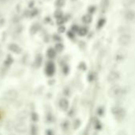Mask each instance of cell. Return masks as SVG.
Here are the masks:
<instances>
[{"instance_id": "d4e9b609", "label": "cell", "mask_w": 135, "mask_h": 135, "mask_svg": "<svg viewBox=\"0 0 135 135\" xmlns=\"http://www.w3.org/2000/svg\"><path fill=\"white\" fill-rule=\"evenodd\" d=\"M104 22H105V21H104V19H101V20H100V21H99V22H98V27H99V28H100V27H102V26L104 25Z\"/></svg>"}, {"instance_id": "7402d4cb", "label": "cell", "mask_w": 135, "mask_h": 135, "mask_svg": "<svg viewBox=\"0 0 135 135\" xmlns=\"http://www.w3.org/2000/svg\"><path fill=\"white\" fill-rule=\"evenodd\" d=\"M77 32L79 33V35H81V36H85V35H86V33H87V29L85 28H78Z\"/></svg>"}, {"instance_id": "83f0119b", "label": "cell", "mask_w": 135, "mask_h": 135, "mask_svg": "<svg viewBox=\"0 0 135 135\" xmlns=\"http://www.w3.org/2000/svg\"><path fill=\"white\" fill-rule=\"evenodd\" d=\"M117 135H128V134H127V133L125 132V131H120V132L118 133Z\"/></svg>"}, {"instance_id": "9c48e42d", "label": "cell", "mask_w": 135, "mask_h": 135, "mask_svg": "<svg viewBox=\"0 0 135 135\" xmlns=\"http://www.w3.org/2000/svg\"><path fill=\"white\" fill-rule=\"evenodd\" d=\"M123 94V89L119 88V86L114 87L111 89V95L112 96H118Z\"/></svg>"}, {"instance_id": "7c38bea8", "label": "cell", "mask_w": 135, "mask_h": 135, "mask_svg": "<svg viewBox=\"0 0 135 135\" xmlns=\"http://www.w3.org/2000/svg\"><path fill=\"white\" fill-rule=\"evenodd\" d=\"M59 106L62 110L66 111L69 107V103L66 99H62L59 102Z\"/></svg>"}, {"instance_id": "e0dca14e", "label": "cell", "mask_w": 135, "mask_h": 135, "mask_svg": "<svg viewBox=\"0 0 135 135\" xmlns=\"http://www.w3.org/2000/svg\"><path fill=\"white\" fill-rule=\"evenodd\" d=\"M82 21H83L84 23H85V24L90 23L91 21H92V18H91V16H89V15H85V16H83V18H82Z\"/></svg>"}, {"instance_id": "d6986e66", "label": "cell", "mask_w": 135, "mask_h": 135, "mask_svg": "<svg viewBox=\"0 0 135 135\" xmlns=\"http://www.w3.org/2000/svg\"><path fill=\"white\" fill-rule=\"evenodd\" d=\"M66 3V0H56L55 6L57 7H62Z\"/></svg>"}, {"instance_id": "30bf717a", "label": "cell", "mask_w": 135, "mask_h": 135, "mask_svg": "<svg viewBox=\"0 0 135 135\" xmlns=\"http://www.w3.org/2000/svg\"><path fill=\"white\" fill-rule=\"evenodd\" d=\"M56 55V51L52 48V47H50L47 49V56L48 57L49 59H54Z\"/></svg>"}, {"instance_id": "8fae6325", "label": "cell", "mask_w": 135, "mask_h": 135, "mask_svg": "<svg viewBox=\"0 0 135 135\" xmlns=\"http://www.w3.org/2000/svg\"><path fill=\"white\" fill-rule=\"evenodd\" d=\"M13 62V57L10 55H7V57L6 58L5 61H4V66H6V67H9L10 66L12 65V63Z\"/></svg>"}, {"instance_id": "9a60e30c", "label": "cell", "mask_w": 135, "mask_h": 135, "mask_svg": "<svg viewBox=\"0 0 135 135\" xmlns=\"http://www.w3.org/2000/svg\"><path fill=\"white\" fill-rule=\"evenodd\" d=\"M42 61H43V58H42V55L40 54H38L36 57V59H35V65L37 67H40L42 64Z\"/></svg>"}, {"instance_id": "4316f807", "label": "cell", "mask_w": 135, "mask_h": 135, "mask_svg": "<svg viewBox=\"0 0 135 135\" xmlns=\"http://www.w3.org/2000/svg\"><path fill=\"white\" fill-rule=\"evenodd\" d=\"M33 5H34V2H33V1L29 2V3H28V7H29V8L33 9Z\"/></svg>"}, {"instance_id": "cb8c5ba5", "label": "cell", "mask_w": 135, "mask_h": 135, "mask_svg": "<svg viewBox=\"0 0 135 135\" xmlns=\"http://www.w3.org/2000/svg\"><path fill=\"white\" fill-rule=\"evenodd\" d=\"M37 127H36L35 126H32V129H31V134L32 135H37Z\"/></svg>"}, {"instance_id": "5b68a950", "label": "cell", "mask_w": 135, "mask_h": 135, "mask_svg": "<svg viewBox=\"0 0 135 135\" xmlns=\"http://www.w3.org/2000/svg\"><path fill=\"white\" fill-rule=\"evenodd\" d=\"M40 29H41V25L38 22H35L29 27V34L34 36L37 33H38L40 31Z\"/></svg>"}, {"instance_id": "5bb4252c", "label": "cell", "mask_w": 135, "mask_h": 135, "mask_svg": "<svg viewBox=\"0 0 135 135\" xmlns=\"http://www.w3.org/2000/svg\"><path fill=\"white\" fill-rule=\"evenodd\" d=\"M122 3H123L124 7L129 8V7L135 5V0H123Z\"/></svg>"}, {"instance_id": "ba28073f", "label": "cell", "mask_w": 135, "mask_h": 135, "mask_svg": "<svg viewBox=\"0 0 135 135\" xmlns=\"http://www.w3.org/2000/svg\"><path fill=\"white\" fill-rule=\"evenodd\" d=\"M15 130L18 133H24L26 131V125L23 122H20L15 126Z\"/></svg>"}, {"instance_id": "484cf974", "label": "cell", "mask_w": 135, "mask_h": 135, "mask_svg": "<svg viewBox=\"0 0 135 135\" xmlns=\"http://www.w3.org/2000/svg\"><path fill=\"white\" fill-rule=\"evenodd\" d=\"M64 31H65V27L62 26V25L59 26V32H64Z\"/></svg>"}, {"instance_id": "6da1fadb", "label": "cell", "mask_w": 135, "mask_h": 135, "mask_svg": "<svg viewBox=\"0 0 135 135\" xmlns=\"http://www.w3.org/2000/svg\"><path fill=\"white\" fill-rule=\"evenodd\" d=\"M118 42L120 45L127 46L130 44L131 42V36L129 33H123L120 35L118 39Z\"/></svg>"}, {"instance_id": "44dd1931", "label": "cell", "mask_w": 135, "mask_h": 135, "mask_svg": "<svg viewBox=\"0 0 135 135\" xmlns=\"http://www.w3.org/2000/svg\"><path fill=\"white\" fill-rule=\"evenodd\" d=\"M39 10H37V9H32L31 10V11H30V13H29V17L30 18H34V17H36L37 15V14L39 13V12H38Z\"/></svg>"}, {"instance_id": "277c9868", "label": "cell", "mask_w": 135, "mask_h": 135, "mask_svg": "<svg viewBox=\"0 0 135 135\" xmlns=\"http://www.w3.org/2000/svg\"><path fill=\"white\" fill-rule=\"evenodd\" d=\"M8 49L11 52L16 54V55H19L22 52V49H21V47L19 45H18L17 44H14V43H12V44H10L8 45Z\"/></svg>"}, {"instance_id": "8992f818", "label": "cell", "mask_w": 135, "mask_h": 135, "mask_svg": "<svg viewBox=\"0 0 135 135\" xmlns=\"http://www.w3.org/2000/svg\"><path fill=\"white\" fill-rule=\"evenodd\" d=\"M124 18L128 21H133L135 20V11L132 10H128L124 13Z\"/></svg>"}, {"instance_id": "ffe728a7", "label": "cell", "mask_w": 135, "mask_h": 135, "mask_svg": "<svg viewBox=\"0 0 135 135\" xmlns=\"http://www.w3.org/2000/svg\"><path fill=\"white\" fill-rule=\"evenodd\" d=\"M125 57V55L122 52H118L115 55V59H117L118 61H122Z\"/></svg>"}, {"instance_id": "4fadbf2b", "label": "cell", "mask_w": 135, "mask_h": 135, "mask_svg": "<svg viewBox=\"0 0 135 135\" xmlns=\"http://www.w3.org/2000/svg\"><path fill=\"white\" fill-rule=\"evenodd\" d=\"M6 98H10V99H15L18 96V93L17 92H15L14 90H10L6 92V93H5Z\"/></svg>"}, {"instance_id": "603a6c76", "label": "cell", "mask_w": 135, "mask_h": 135, "mask_svg": "<svg viewBox=\"0 0 135 135\" xmlns=\"http://www.w3.org/2000/svg\"><path fill=\"white\" fill-rule=\"evenodd\" d=\"M31 119H32V120L33 121V122H37V121L38 120V115L37 113L33 112L31 115Z\"/></svg>"}, {"instance_id": "3957f363", "label": "cell", "mask_w": 135, "mask_h": 135, "mask_svg": "<svg viewBox=\"0 0 135 135\" xmlns=\"http://www.w3.org/2000/svg\"><path fill=\"white\" fill-rule=\"evenodd\" d=\"M112 113H113V115H115V117L117 118H119V119H123L124 118L125 116V111L123 108H119V107H116V108H114L112 109Z\"/></svg>"}, {"instance_id": "7a4b0ae2", "label": "cell", "mask_w": 135, "mask_h": 135, "mask_svg": "<svg viewBox=\"0 0 135 135\" xmlns=\"http://www.w3.org/2000/svg\"><path fill=\"white\" fill-rule=\"evenodd\" d=\"M55 66L52 62H48L45 67V73L47 76H52L55 74Z\"/></svg>"}, {"instance_id": "f546056e", "label": "cell", "mask_w": 135, "mask_h": 135, "mask_svg": "<svg viewBox=\"0 0 135 135\" xmlns=\"http://www.w3.org/2000/svg\"><path fill=\"white\" fill-rule=\"evenodd\" d=\"M0 135H1V134H0Z\"/></svg>"}, {"instance_id": "52a82bcc", "label": "cell", "mask_w": 135, "mask_h": 135, "mask_svg": "<svg viewBox=\"0 0 135 135\" xmlns=\"http://www.w3.org/2000/svg\"><path fill=\"white\" fill-rule=\"evenodd\" d=\"M119 78V74L116 72V71H111L108 76V79L111 82H114L117 81Z\"/></svg>"}, {"instance_id": "ac0fdd59", "label": "cell", "mask_w": 135, "mask_h": 135, "mask_svg": "<svg viewBox=\"0 0 135 135\" xmlns=\"http://www.w3.org/2000/svg\"><path fill=\"white\" fill-rule=\"evenodd\" d=\"M54 16H55V18L57 20L60 19V18H62V12L61 10H55V13H54Z\"/></svg>"}, {"instance_id": "2e32d148", "label": "cell", "mask_w": 135, "mask_h": 135, "mask_svg": "<svg viewBox=\"0 0 135 135\" xmlns=\"http://www.w3.org/2000/svg\"><path fill=\"white\" fill-rule=\"evenodd\" d=\"M64 48V46L62 43H58V44H56L55 46V50L56 52H61Z\"/></svg>"}, {"instance_id": "f1b7e54d", "label": "cell", "mask_w": 135, "mask_h": 135, "mask_svg": "<svg viewBox=\"0 0 135 135\" xmlns=\"http://www.w3.org/2000/svg\"><path fill=\"white\" fill-rule=\"evenodd\" d=\"M59 36H57V35H55L54 36V40H60L59 38Z\"/></svg>"}]
</instances>
